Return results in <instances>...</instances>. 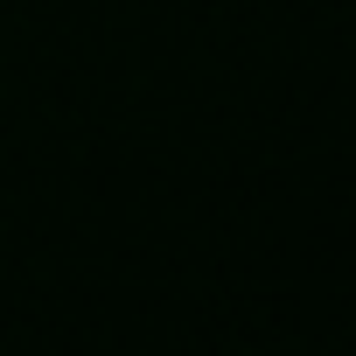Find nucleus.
Instances as JSON below:
<instances>
[]
</instances>
